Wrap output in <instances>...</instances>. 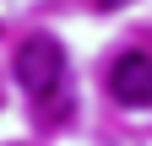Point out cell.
Returning a JSON list of instances; mask_svg holds the SVG:
<instances>
[{"label": "cell", "mask_w": 152, "mask_h": 146, "mask_svg": "<svg viewBox=\"0 0 152 146\" xmlns=\"http://www.w3.org/2000/svg\"><path fill=\"white\" fill-rule=\"evenodd\" d=\"M60 81H65V49L54 43L49 33H33V38L16 43V87H22L33 103L54 98Z\"/></svg>", "instance_id": "1"}, {"label": "cell", "mask_w": 152, "mask_h": 146, "mask_svg": "<svg viewBox=\"0 0 152 146\" xmlns=\"http://www.w3.org/2000/svg\"><path fill=\"white\" fill-rule=\"evenodd\" d=\"M109 92L120 108H152V54L130 49L109 65Z\"/></svg>", "instance_id": "2"}, {"label": "cell", "mask_w": 152, "mask_h": 146, "mask_svg": "<svg viewBox=\"0 0 152 146\" xmlns=\"http://www.w3.org/2000/svg\"><path fill=\"white\" fill-rule=\"evenodd\" d=\"M98 6H103V11H120V6H130V0H98Z\"/></svg>", "instance_id": "3"}]
</instances>
